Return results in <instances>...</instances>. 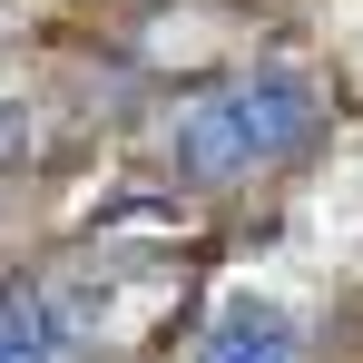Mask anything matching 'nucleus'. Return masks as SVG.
<instances>
[{"instance_id":"obj_1","label":"nucleus","mask_w":363,"mask_h":363,"mask_svg":"<svg viewBox=\"0 0 363 363\" xmlns=\"http://www.w3.org/2000/svg\"><path fill=\"white\" fill-rule=\"evenodd\" d=\"M314 128H324V108H314V89L295 69L216 79V89H196L167 118V167L196 177V186H226V177H255V167H285Z\"/></svg>"},{"instance_id":"obj_3","label":"nucleus","mask_w":363,"mask_h":363,"mask_svg":"<svg viewBox=\"0 0 363 363\" xmlns=\"http://www.w3.org/2000/svg\"><path fill=\"white\" fill-rule=\"evenodd\" d=\"M79 354V324L40 275H10L0 285V363H69Z\"/></svg>"},{"instance_id":"obj_2","label":"nucleus","mask_w":363,"mask_h":363,"mask_svg":"<svg viewBox=\"0 0 363 363\" xmlns=\"http://www.w3.org/2000/svg\"><path fill=\"white\" fill-rule=\"evenodd\" d=\"M196 363H304V324L265 295H226L216 324L196 334Z\"/></svg>"}]
</instances>
